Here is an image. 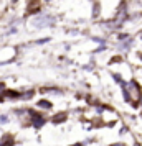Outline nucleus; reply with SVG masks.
I'll use <instances>...</instances> for the list:
<instances>
[{
  "label": "nucleus",
  "instance_id": "1",
  "mask_svg": "<svg viewBox=\"0 0 142 146\" xmlns=\"http://www.w3.org/2000/svg\"><path fill=\"white\" fill-rule=\"evenodd\" d=\"M127 94H129V99L132 100V102H139V100H141L142 92L135 84H129L127 86Z\"/></svg>",
  "mask_w": 142,
  "mask_h": 146
},
{
  "label": "nucleus",
  "instance_id": "2",
  "mask_svg": "<svg viewBox=\"0 0 142 146\" xmlns=\"http://www.w3.org/2000/svg\"><path fill=\"white\" fill-rule=\"evenodd\" d=\"M28 12H30V13H36V12H40V2H38V0H33V2L28 5Z\"/></svg>",
  "mask_w": 142,
  "mask_h": 146
},
{
  "label": "nucleus",
  "instance_id": "3",
  "mask_svg": "<svg viewBox=\"0 0 142 146\" xmlns=\"http://www.w3.org/2000/svg\"><path fill=\"white\" fill-rule=\"evenodd\" d=\"M2 94H3V87L0 86V97H2Z\"/></svg>",
  "mask_w": 142,
  "mask_h": 146
},
{
  "label": "nucleus",
  "instance_id": "4",
  "mask_svg": "<svg viewBox=\"0 0 142 146\" xmlns=\"http://www.w3.org/2000/svg\"><path fill=\"white\" fill-rule=\"evenodd\" d=\"M17 2H18V0H12V3H17Z\"/></svg>",
  "mask_w": 142,
  "mask_h": 146
}]
</instances>
